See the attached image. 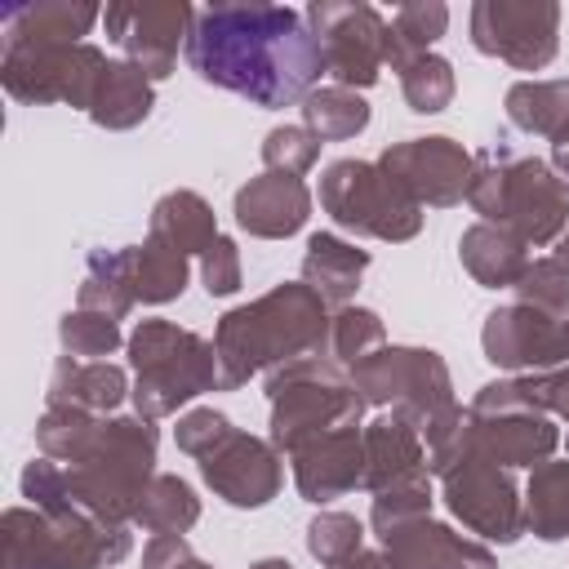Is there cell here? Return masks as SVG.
<instances>
[{
    "label": "cell",
    "instance_id": "6da1fadb",
    "mask_svg": "<svg viewBox=\"0 0 569 569\" xmlns=\"http://www.w3.org/2000/svg\"><path fill=\"white\" fill-rule=\"evenodd\" d=\"M191 71L227 93L249 98L253 107H293L325 67L320 40L307 31L302 13L271 4L240 9H200L187 36Z\"/></svg>",
    "mask_w": 569,
    "mask_h": 569
}]
</instances>
